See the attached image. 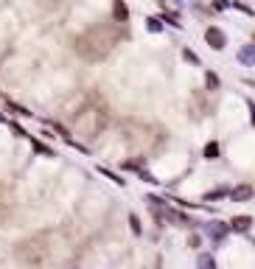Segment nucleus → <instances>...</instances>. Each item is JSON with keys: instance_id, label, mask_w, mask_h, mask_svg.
Segmentation results:
<instances>
[{"instance_id": "f257e3e1", "label": "nucleus", "mask_w": 255, "mask_h": 269, "mask_svg": "<svg viewBox=\"0 0 255 269\" xmlns=\"http://www.w3.org/2000/svg\"><path fill=\"white\" fill-rule=\"evenodd\" d=\"M121 34L126 37V28L121 31V28H109V26H93L90 31L76 37V53L87 62H101L115 48Z\"/></svg>"}, {"instance_id": "f03ea898", "label": "nucleus", "mask_w": 255, "mask_h": 269, "mask_svg": "<svg viewBox=\"0 0 255 269\" xmlns=\"http://www.w3.org/2000/svg\"><path fill=\"white\" fill-rule=\"evenodd\" d=\"M205 42L211 45L213 51H224L227 48V34L219 26H208L205 28Z\"/></svg>"}, {"instance_id": "7ed1b4c3", "label": "nucleus", "mask_w": 255, "mask_h": 269, "mask_svg": "<svg viewBox=\"0 0 255 269\" xmlns=\"http://www.w3.org/2000/svg\"><path fill=\"white\" fill-rule=\"evenodd\" d=\"M126 20H129V6H126L123 0H112V23L123 26Z\"/></svg>"}, {"instance_id": "20e7f679", "label": "nucleus", "mask_w": 255, "mask_h": 269, "mask_svg": "<svg viewBox=\"0 0 255 269\" xmlns=\"http://www.w3.org/2000/svg\"><path fill=\"white\" fill-rule=\"evenodd\" d=\"M236 59H238V65H244V68H255V42L244 45V48L236 53Z\"/></svg>"}, {"instance_id": "39448f33", "label": "nucleus", "mask_w": 255, "mask_h": 269, "mask_svg": "<svg viewBox=\"0 0 255 269\" xmlns=\"http://www.w3.org/2000/svg\"><path fill=\"white\" fill-rule=\"evenodd\" d=\"M230 199H233V202L253 199V188H250V185H238V188H233V191H230Z\"/></svg>"}, {"instance_id": "423d86ee", "label": "nucleus", "mask_w": 255, "mask_h": 269, "mask_svg": "<svg viewBox=\"0 0 255 269\" xmlns=\"http://www.w3.org/2000/svg\"><path fill=\"white\" fill-rule=\"evenodd\" d=\"M230 227L238 230V233H247V230L253 227V216H233L230 219Z\"/></svg>"}, {"instance_id": "0eeeda50", "label": "nucleus", "mask_w": 255, "mask_h": 269, "mask_svg": "<svg viewBox=\"0 0 255 269\" xmlns=\"http://www.w3.org/2000/svg\"><path fill=\"white\" fill-rule=\"evenodd\" d=\"M219 87H221L219 73H213V70H205V90H208V93H216Z\"/></svg>"}, {"instance_id": "6e6552de", "label": "nucleus", "mask_w": 255, "mask_h": 269, "mask_svg": "<svg viewBox=\"0 0 255 269\" xmlns=\"http://www.w3.org/2000/svg\"><path fill=\"white\" fill-rule=\"evenodd\" d=\"M31 149H34L36 154H42V157H53V149L45 146L42 140H36V138H31Z\"/></svg>"}, {"instance_id": "1a4fd4ad", "label": "nucleus", "mask_w": 255, "mask_h": 269, "mask_svg": "<svg viewBox=\"0 0 255 269\" xmlns=\"http://www.w3.org/2000/svg\"><path fill=\"white\" fill-rule=\"evenodd\" d=\"M224 233H227V230H224L221 225H211V227H208V235H211L213 241H221V238H224Z\"/></svg>"}, {"instance_id": "9d476101", "label": "nucleus", "mask_w": 255, "mask_h": 269, "mask_svg": "<svg viewBox=\"0 0 255 269\" xmlns=\"http://www.w3.org/2000/svg\"><path fill=\"white\" fill-rule=\"evenodd\" d=\"M146 28H149L151 34H160V31H163V20L160 17H146Z\"/></svg>"}, {"instance_id": "9b49d317", "label": "nucleus", "mask_w": 255, "mask_h": 269, "mask_svg": "<svg viewBox=\"0 0 255 269\" xmlns=\"http://www.w3.org/2000/svg\"><path fill=\"white\" fill-rule=\"evenodd\" d=\"M219 143H216V140H211V143H208V146H205V157H208V160H216V157H219Z\"/></svg>"}, {"instance_id": "f8f14e48", "label": "nucleus", "mask_w": 255, "mask_h": 269, "mask_svg": "<svg viewBox=\"0 0 255 269\" xmlns=\"http://www.w3.org/2000/svg\"><path fill=\"white\" fill-rule=\"evenodd\" d=\"M6 107H9V113H14V115H23V118H31V115H34V113H28L26 107L14 104V101H9V104H6Z\"/></svg>"}, {"instance_id": "ddd939ff", "label": "nucleus", "mask_w": 255, "mask_h": 269, "mask_svg": "<svg viewBox=\"0 0 255 269\" xmlns=\"http://www.w3.org/2000/svg\"><path fill=\"white\" fill-rule=\"evenodd\" d=\"M182 59L188 62V65H196V68L202 65V62H199V56H196V53L191 51V48H182Z\"/></svg>"}, {"instance_id": "4468645a", "label": "nucleus", "mask_w": 255, "mask_h": 269, "mask_svg": "<svg viewBox=\"0 0 255 269\" xmlns=\"http://www.w3.org/2000/svg\"><path fill=\"white\" fill-rule=\"evenodd\" d=\"M196 264H199V269H216V261H213L211 255H199Z\"/></svg>"}, {"instance_id": "2eb2a0df", "label": "nucleus", "mask_w": 255, "mask_h": 269, "mask_svg": "<svg viewBox=\"0 0 255 269\" xmlns=\"http://www.w3.org/2000/svg\"><path fill=\"white\" fill-rule=\"evenodd\" d=\"M9 126H11V132H14V135H17V138H28V132L23 129V126H20V123H14V121H9Z\"/></svg>"}, {"instance_id": "dca6fc26", "label": "nucleus", "mask_w": 255, "mask_h": 269, "mask_svg": "<svg viewBox=\"0 0 255 269\" xmlns=\"http://www.w3.org/2000/svg\"><path fill=\"white\" fill-rule=\"evenodd\" d=\"M129 225H132V233H141V230H143V227H141V219L135 216V213L129 216Z\"/></svg>"}, {"instance_id": "f3484780", "label": "nucleus", "mask_w": 255, "mask_h": 269, "mask_svg": "<svg viewBox=\"0 0 255 269\" xmlns=\"http://www.w3.org/2000/svg\"><path fill=\"white\" fill-rule=\"evenodd\" d=\"M224 193H227V191H224V188H219V191H211L208 196H205V199H208V202H213V199H219V196H224Z\"/></svg>"}, {"instance_id": "a211bd4d", "label": "nucleus", "mask_w": 255, "mask_h": 269, "mask_svg": "<svg viewBox=\"0 0 255 269\" xmlns=\"http://www.w3.org/2000/svg\"><path fill=\"white\" fill-rule=\"evenodd\" d=\"M213 9H216V11H224V9H230V3H227V0H213Z\"/></svg>"}, {"instance_id": "6ab92c4d", "label": "nucleus", "mask_w": 255, "mask_h": 269, "mask_svg": "<svg viewBox=\"0 0 255 269\" xmlns=\"http://www.w3.org/2000/svg\"><path fill=\"white\" fill-rule=\"evenodd\" d=\"M247 107H250V113H253L250 115V121H253V126H255V101H247Z\"/></svg>"}, {"instance_id": "aec40b11", "label": "nucleus", "mask_w": 255, "mask_h": 269, "mask_svg": "<svg viewBox=\"0 0 255 269\" xmlns=\"http://www.w3.org/2000/svg\"><path fill=\"white\" fill-rule=\"evenodd\" d=\"M3 121H6V118H3V113H0V123H3Z\"/></svg>"}]
</instances>
